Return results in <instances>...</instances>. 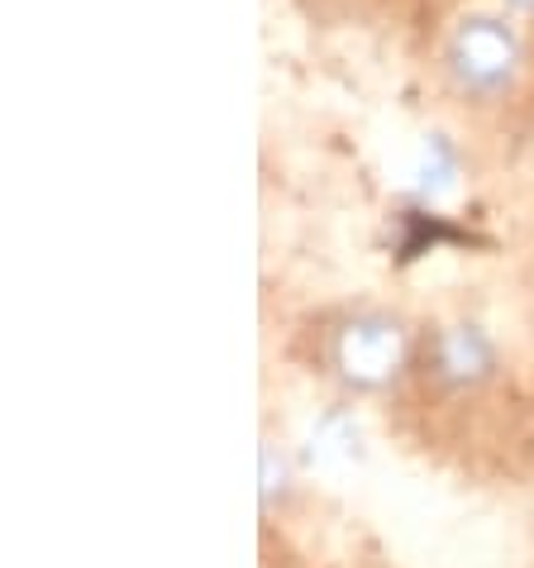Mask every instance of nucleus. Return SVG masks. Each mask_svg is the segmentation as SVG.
<instances>
[{"label": "nucleus", "instance_id": "2", "mask_svg": "<svg viewBox=\"0 0 534 568\" xmlns=\"http://www.w3.org/2000/svg\"><path fill=\"white\" fill-rule=\"evenodd\" d=\"M401 358H405V335L397 321H382V315H363V321L343 325L335 339L339 373L358 387H382L401 368Z\"/></svg>", "mask_w": 534, "mask_h": 568}, {"label": "nucleus", "instance_id": "3", "mask_svg": "<svg viewBox=\"0 0 534 568\" xmlns=\"http://www.w3.org/2000/svg\"><path fill=\"white\" fill-rule=\"evenodd\" d=\"M434 363L449 383H473V377L492 368V344H486L477 329H449V335H439V344H434Z\"/></svg>", "mask_w": 534, "mask_h": 568}, {"label": "nucleus", "instance_id": "1", "mask_svg": "<svg viewBox=\"0 0 534 568\" xmlns=\"http://www.w3.org/2000/svg\"><path fill=\"white\" fill-rule=\"evenodd\" d=\"M449 68L459 77L463 91H473V97H496L501 87H511L515 68H521V43L501 20H463L459 34L449 43Z\"/></svg>", "mask_w": 534, "mask_h": 568}]
</instances>
